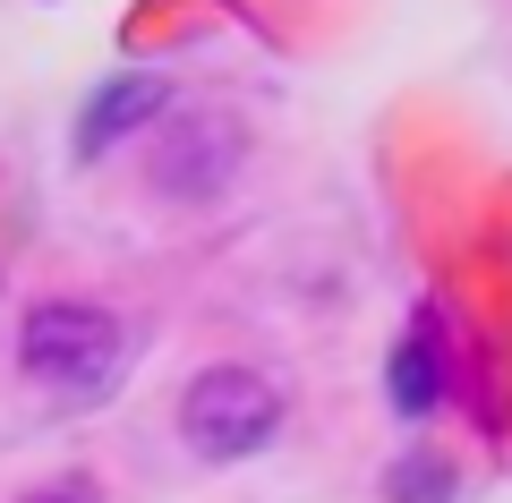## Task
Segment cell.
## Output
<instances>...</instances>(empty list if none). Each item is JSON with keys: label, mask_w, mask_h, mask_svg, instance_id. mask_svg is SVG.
Segmentation results:
<instances>
[{"label": "cell", "mask_w": 512, "mask_h": 503, "mask_svg": "<svg viewBox=\"0 0 512 503\" xmlns=\"http://www.w3.org/2000/svg\"><path fill=\"white\" fill-rule=\"evenodd\" d=\"M120 316L111 307H86V299H43V307H26V324H18V367L35 384H52V393H69V401H86V393H103L111 376H120Z\"/></svg>", "instance_id": "cell-1"}, {"label": "cell", "mask_w": 512, "mask_h": 503, "mask_svg": "<svg viewBox=\"0 0 512 503\" xmlns=\"http://www.w3.org/2000/svg\"><path fill=\"white\" fill-rule=\"evenodd\" d=\"M180 435L197 461H248L282 435V393L256 367H205L180 393Z\"/></svg>", "instance_id": "cell-2"}, {"label": "cell", "mask_w": 512, "mask_h": 503, "mask_svg": "<svg viewBox=\"0 0 512 503\" xmlns=\"http://www.w3.org/2000/svg\"><path fill=\"white\" fill-rule=\"evenodd\" d=\"M231 171H239V128H231V120L197 111V120H171V128H163V154H154V188H163V197L205 205Z\"/></svg>", "instance_id": "cell-3"}, {"label": "cell", "mask_w": 512, "mask_h": 503, "mask_svg": "<svg viewBox=\"0 0 512 503\" xmlns=\"http://www.w3.org/2000/svg\"><path fill=\"white\" fill-rule=\"evenodd\" d=\"M163 103H171V77H154V69H128V77H111V86H94V103L77 111V154L120 145L128 128H146Z\"/></svg>", "instance_id": "cell-4"}, {"label": "cell", "mask_w": 512, "mask_h": 503, "mask_svg": "<svg viewBox=\"0 0 512 503\" xmlns=\"http://www.w3.org/2000/svg\"><path fill=\"white\" fill-rule=\"evenodd\" d=\"M436 401H444V350H436V316H419V333L393 350V410L427 418Z\"/></svg>", "instance_id": "cell-5"}, {"label": "cell", "mask_w": 512, "mask_h": 503, "mask_svg": "<svg viewBox=\"0 0 512 503\" xmlns=\"http://www.w3.org/2000/svg\"><path fill=\"white\" fill-rule=\"evenodd\" d=\"M444 486H453V478H444L436 461H402V469H393V503H444Z\"/></svg>", "instance_id": "cell-6"}, {"label": "cell", "mask_w": 512, "mask_h": 503, "mask_svg": "<svg viewBox=\"0 0 512 503\" xmlns=\"http://www.w3.org/2000/svg\"><path fill=\"white\" fill-rule=\"evenodd\" d=\"M26 503H94L86 486H43V495H26Z\"/></svg>", "instance_id": "cell-7"}]
</instances>
